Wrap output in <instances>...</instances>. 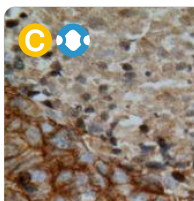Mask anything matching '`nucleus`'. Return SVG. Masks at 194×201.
Wrapping results in <instances>:
<instances>
[{
	"instance_id": "nucleus-25",
	"label": "nucleus",
	"mask_w": 194,
	"mask_h": 201,
	"mask_svg": "<svg viewBox=\"0 0 194 201\" xmlns=\"http://www.w3.org/2000/svg\"><path fill=\"white\" fill-rule=\"evenodd\" d=\"M83 99H84V100L88 101L90 99V98H91V96H90V95L88 94H85L83 95Z\"/></svg>"
},
{
	"instance_id": "nucleus-9",
	"label": "nucleus",
	"mask_w": 194,
	"mask_h": 201,
	"mask_svg": "<svg viewBox=\"0 0 194 201\" xmlns=\"http://www.w3.org/2000/svg\"><path fill=\"white\" fill-rule=\"evenodd\" d=\"M18 25V22L17 20H9L6 22V26L9 29H12L17 26Z\"/></svg>"
},
{
	"instance_id": "nucleus-30",
	"label": "nucleus",
	"mask_w": 194,
	"mask_h": 201,
	"mask_svg": "<svg viewBox=\"0 0 194 201\" xmlns=\"http://www.w3.org/2000/svg\"><path fill=\"white\" fill-rule=\"evenodd\" d=\"M59 73H60L59 72L56 71V70H54V71L51 72L50 73V75H51V76H57V75L59 74Z\"/></svg>"
},
{
	"instance_id": "nucleus-16",
	"label": "nucleus",
	"mask_w": 194,
	"mask_h": 201,
	"mask_svg": "<svg viewBox=\"0 0 194 201\" xmlns=\"http://www.w3.org/2000/svg\"><path fill=\"white\" fill-rule=\"evenodd\" d=\"M52 67H53V69L54 70H56V71H58L59 70H61V65L59 63L57 62H56V63H54L52 65Z\"/></svg>"
},
{
	"instance_id": "nucleus-5",
	"label": "nucleus",
	"mask_w": 194,
	"mask_h": 201,
	"mask_svg": "<svg viewBox=\"0 0 194 201\" xmlns=\"http://www.w3.org/2000/svg\"><path fill=\"white\" fill-rule=\"evenodd\" d=\"M71 177H72V173L71 172H64L59 175V176L57 178V179L59 181H65L66 180L70 179Z\"/></svg>"
},
{
	"instance_id": "nucleus-29",
	"label": "nucleus",
	"mask_w": 194,
	"mask_h": 201,
	"mask_svg": "<svg viewBox=\"0 0 194 201\" xmlns=\"http://www.w3.org/2000/svg\"><path fill=\"white\" fill-rule=\"evenodd\" d=\"M27 15L26 14H25V13H22L19 14V17L22 19H25L27 18Z\"/></svg>"
},
{
	"instance_id": "nucleus-1",
	"label": "nucleus",
	"mask_w": 194,
	"mask_h": 201,
	"mask_svg": "<svg viewBox=\"0 0 194 201\" xmlns=\"http://www.w3.org/2000/svg\"><path fill=\"white\" fill-rule=\"evenodd\" d=\"M26 135L28 140L31 143H36L40 140V132L35 128H29L27 131Z\"/></svg>"
},
{
	"instance_id": "nucleus-4",
	"label": "nucleus",
	"mask_w": 194,
	"mask_h": 201,
	"mask_svg": "<svg viewBox=\"0 0 194 201\" xmlns=\"http://www.w3.org/2000/svg\"><path fill=\"white\" fill-rule=\"evenodd\" d=\"M114 179L117 182H124L126 180V176L121 172H116L114 175Z\"/></svg>"
},
{
	"instance_id": "nucleus-27",
	"label": "nucleus",
	"mask_w": 194,
	"mask_h": 201,
	"mask_svg": "<svg viewBox=\"0 0 194 201\" xmlns=\"http://www.w3.org/2000/svg\"><path fill=\"white\" fill-rule=\"evenodd\" d=\"M141 130L144 132H146L147 131H148V128L146 126H142L141 127Z\"/></svg>"
},
{
	"instance_id": "nucleus-31",
	"label": "nucleus",
	"mask_w": 194,
	"mask_h": 201,
	"mask_svg": "<svg viewBox=\"0 0 194 201\" xmlns=\"http://www.w3.org/2000/svg\"><path fill=\"white\" fill-rule=\"evenodd\" d=\"M112 140H113V141H112V140H111V142H112V143L113 144H115V145H116V141L115 140V139H114V138H113V139H112Z\"/></svg>"
},
{
	"instance_id": "nucleus-7",
	"label": "nucleus",
	"mask_w": 194,
	"mask_h": 201,
	"mask_svg": "<svg viewBox=\"0 0 194 201\" xmlns=\"http://www.w3.org/2000/svg\"><path fill=\"white\" fill-rule=\"evenodd\" d=\"M172 177L173 178L175 179H176L177 181H183L185 178V176L182 174H181V173L178 172H174L172 173Z\"/></svg>"
},
{
	"instance_id": "nucleus-26",
	"label": "nucleus",
	"mask_w": 194,
	"mask_h": 201,
	"mask_svg": "<svg viewBox=\"0 0 194 201\" xmlns=\"http://www.w3.org/2000/svg\"><path fill=\"white\" fill-rule=\"evenodd\" d=\"M85 111L86 113H91V112H93L94 111V110L93 109L92 107H87V109H85Z\"/></svg>"
},
{
	"instance_id": "nucleus-3",
	"label": "nucleus",
	"mask_w": 194,
	"mask_h": 201,
	"mask_svg": "<svg viewBox=\"0 0 194 201\" xmlns=\"http://www.w3.org/2000/svg\"><path fill=\"white\" fill-rule=\"evenodd\" d=\"M46 178V175L42 171H35L32 174V179L35 182H42Z\"/></svg>"
},
{
	"instance_id": "nucleus-22",
	"label": "nucleus",
	"mask_w": 194,
	"mask_h": 201,
	"mask_svg": "<svg viewBox=\"0 0 194 201\" xmlns=\"http://www.w3.org/2000/svg\"><path fill=\"white\" fill-rule=\"evenodd\" d=\"M77 80L79 81L80 83H85V81H86V80L84 79V77H82V76H80V77H79L77 79Z\"/></svg>"
},
{
	"instance_id": "nucleus-6",
	"label": "nucleus",
	"mask_w": 194,
	"mask_h": 201,
	"mask_svg": "<svg viewBox=\"0 0 194 201\" xmlns=\"http://www.w3.org/2000/svg\"><path fill=\"white\" fill-rule=\"evenodd\" d=\"M146 166L149 168L151 169H159L163 168V165L159 162H148L146 164Z\"/></svg>"
},
{
	"instance_id": "nucleus-17",
	"label": "nucleus",
	"mask_w": 194,
	"mask_h": 201,
	"mask_svg": "<svg viewBox=\"0 0 194 201\" xmlns=\"http://www.w3.org/2000/svg\"><path fill=\"white\" fill-rule=\"evenodd\" d=\"M159 144L160 145V146L161 147V148L163 149H166L167 144L165 143V141L163 139H160L159 141Z\"/></svg>"
},
{
	"instance_id": "nucleus-32",
	"label": "nucleus",
	"mask_w": 194,
	"mask_h": 201,
	"mask_svg": "<svg viewBox=\"0 0 194 201\" xmlns=\"http://www.w3.org/2000/svg\"><path fill=\"white\" fill-rule=\"evenodd\" d=\"M55 201H63V199H62V198H57V199Z\"/></svg>"
},
{
	"instance_id": "nucleus-11",
	"label": "nucleus",
	"mask_w": 194,
	"mask_h": 201,
	"mask_svg": "<svg viewBox=\"0 0 194 201\" xmlns=\"http://www.w3.org/2000/svg\"><path fill=\"white\" fill-rule=\"evenodd\" d=\"M97 167L100 171V172L102 174H106L107 172V168L106 166L102 162H99L97 163Z\"/></svg>"
},
{
	"instance_id": "nucleus-8",
	"label": "nucleus",
	"mask_w": 194,
	"mask_h": 201,
	"mask_svg": "<svg viewBox=\"0 0 194 201\" xmlns=\"http://www.w3.org/2000/svg\"><path fill=\"white\" fill-rule=\"evenodd\" d=\"M95 199V194L92 192H89L84 195L83 201H93Z\"/></svg>"
},
{
	"instance_id": "nucleus-21",
	"label": "nucleus",
	"mask_w": 194,
	"mask_h": 201,
	"mask_svg": "<svg viewBox=\"0 0 194 201\" xmlns=\"http://www.w3.org/2000/svg\"><path fill=\"white\" fill-rule=\"evenodd\" d=\"M123 68L125 70H130L132 69V67L129 64H124L123 66Z\"/></svg>"
},
{
	"instance_id": "nucleus-28",
	"label": "nucleus",
	"mask_w": 194,
	"mask_h": 201,
	"mask_svg": "<svg viewBox=\"0 0 194 201\" xmlns=\"http://www.w3.org/2000/svg\"><path fill=\"white\" fill-rule=\"evenodd\" d=\"M43 104H44V105L47 106H48V107H53V105H52V104H51L50 102H49V101H45Z\"/></svg>"
},
{
	"instance_id": "nucleus-12",
	"label": "nucleus",
	"mask_w": 194,
	"mask_h": 201,
	"mask_svg": "<svg viewBox=\"0 0 194 201\" xmlns=\"http://www.w3.org/2000/svg\"><path fill=\"white\" fill-rule=\"evenodd\" d=\"M81 158L83 162H92V158L91 156L88 153H84L81 155Z\"/></svg>"
},
{
	"instance_id": "nucleus-33",
	"label": "nucleus",
	"mask_w": 194,
	"mask_h": 201,
	"mask_svg": "<svg viewBox=\"0 0 194 201\" xmlns=\"http://www.w3.org/2000/svg\"><path fill=\"white\" fill-rule=\"evenodd\" d=\"M193 168H194V165H193Z\"/></svg>"
},
{
	"instance_id": "nucleus-13",
	"label": "nucleus",
	"mask_w": 194,
	"mask_h": 201,
	"mask_svg": "<svg viewBox=\"0 0 194 201\" xmlns=\"http://www.w3.org/2000/svg\"><path fill=\"white\" fill-rule=\"evenodd\" d=\"M91 131L92 132H95V133H98V132H101L102 131V128L97 126V125H93L92 127H91Z\"/></svg>"
},
{
	"instance_id": "nucleus-24",
	"label": "nucleus",
	"mask_w": 194,
	"mask_h": 201,
	"mask_svg": "<svg viewBox=\"0 0 194 201\" xmlns=\"http://www.w3.org/2000/svg\"><path fill=\"white\" fill-rule=\"evenodd\" d=\"M99 66L100 68H102V69H106L107 68V66H106V64L104 63H100L99 64Z\"/></svg>"
},
{
	"instance_id": "nucleus-14",
	"label": "nucleus",
	"mask_w": 194,
	"mask_h": 201,
	"mask_svg": "<svg viewBox=\"0 0 194 201\" xmlns=\"http://www.w3.org/2000/svg\"><path fill=\"white\" fill-rule=\"evenodd\" d=\"M87 180V177L85 175H81L77 179V181L80 184H83Z\"/></svg>"
},
{
	"instance_id": "nucleus-18",
	"label": "nucleus",
	"mask_w": 194,
	"mask_h": 201,
	"mask_svg": "<svg viewBox=\"0 0 194 201\" xmlns=\"http://www.w3.org/2000/svg\"><path fill=\"white\" fill-rule=\"evenodd\" d=\"M52 55H53V53L51 52V51H49L48 53H47L43 55L42 56V57L44 58V59H49L50 57H51Z\"/></svg>"
},
{
	"instance_id": "nucleus-15",
	"label": "nucleus",
	"mask_w": 194,
	"mask_h": 201,
	"mask_svg": "<svg viewBox=\"0 0 194 201\" xmlns=\"http://www.w3.org/2000/svg\"><path fill=\"white\" fill-rule=\"evenodd\" d=\"M43 130L44 132H50L53 131V127L48 124H44L43 126Z\"/></svg>"
},
{
	"instance_id": "nucleus-20",
	"label": "nucleus",
	"mask_w": 194,
	"mask_h": 201,
	"mask_svg": "<svg viewBox=\"0 0 194 201\" xmlns=\"http://www.w3.org/2000/svg\"><path fill=\"white\" fill-rule=\"evenodd\" d=\"M101 118L103 120H106L108 118V115L106 113H102V114H101Z\"/></svg>"
},
{
	"instance_id": "nucleus-19",
	"label": "nucleus",
	"mask_w": 194,
	"mask_h": 201,
	"mask_svg": "<svg viewBox=\"0 0 194 201\" xmlns=\"http://www.w3.org/2000/svg\"><path fill=\"white\" fill-rule=\"evenodd\" d=\"M107 90V87L106 85H102L99 88V91L101 93H104Z\"/></svg>"
},
{
	"instance_id": "nucleus-23",
	"label": "nucleus",
	"mask_w": 194,
	"mask_h": 201,
	"mask_svg": "<svg viewBox=\"0 0 194 201\" xmlns=\"http://www.w3.org/2000/svg\"><path fill=\"white\" fill-rule=\"evenodd\" d=\"M39 92H29L28 93V96L29 97H33L35 96V95H37L39 94Z\"/></svg>"
},
{
	"instance_id": "nucleus-2",
	"label": "nucleus",
	"mask_w": 194,
	"mask_h": 201,
	"mask_svg": "<svg viewBox=\"0 0 194 201\" xmlns=\"http://www.w3.org/2000/svg\"><path fill=\"white\" fill-rule=\"evenodd\" d=\"M54 142L55 144L61 148H66L68 147V142L64 135L59 134L54 138Z\"/></svg>"
},
{
	"instance_id": "nucleus-10",
	"label": "nucleus",
	"mask_w": 194,
	"mask_h": 201,
	"mask_svg": "<svg viewBox=\"0 0 194 201\" xmlns=\"http://www.w3.org/2000/svg\"><path fill=\"white\" fill-rule=\"evenodd\" d=\"M14 66L17 69H22L24 68V64L21 59L19 58H17L14 62Z\"/></svg>"
}]
</instances>
